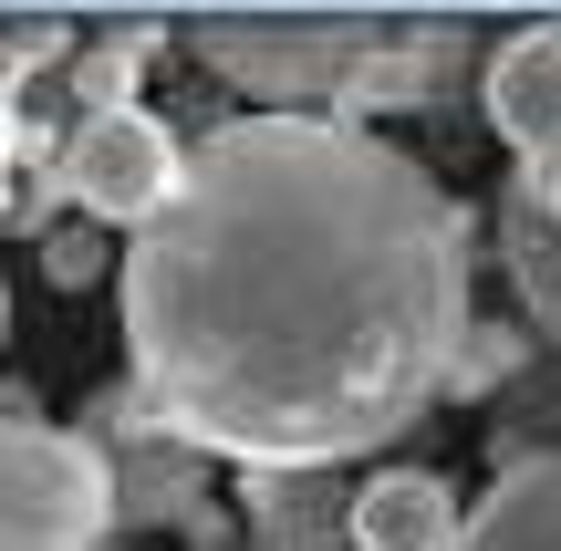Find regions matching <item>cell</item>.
Segmentation results:
<instances>
[{
    "label": "cell",
    "mask_w": 561,
    "mask_h": 551,
    "mask_svg": "<svg viewBox=\"0 0 561 551\" xmlns=\"http://www.w3.org/2000/svg\"><path fill=\"white\" fill-rule=\"evenodd\" d=\"M479 219L405 146L333 115H229L115 261L136 406L261 479L405 437L468 344Z\"/></svg>",
    "instance_id": "1"
},
{
    "label": "cell",
    "mask_w": 561,
    "mask_h": 551,
    "mask_svg": "<svg viewBox=\"0 0 561 551\" xmlns=\"http://www.w3.org/2000/svg\"><path fill=\"white\" fill-rule=\"evenodd\" d=\"M115 531V469L94 437L0 416V551H94Z\"/></svg>",
    "instance_id": "2"
},
{
    "label": "cell",
    "mask_w": 561,
    "mask_h": 551,
    "mask_svg": "<svg viewBox=\"0 0 561 551\" xmlns=\"http://www.w3.org/2000/svg\"><path fill=\"white\" fill-rule=\"evenodd\" d=\"M53 177H62V198H83V219L146 229L157 198L178 187V136H167L146 104H125V115H83L73 136H62Z\"/></svg>",
    "instance_id": "3"
},
{
    "label": "cell",
    "mask_w": 561,
    "mask_h": 551,
    "mask_svg": "<svg viewBox=\"0 0 561 551\" xmlns=\"http://www.w3.org/2000/svg\"><path fill=\"white\" fill-rule=\"evenodd\" d=\"M375 21H312V32H198V53L219 62L229 83H250V94H271V115H301V104H333L343 73H354V53H375Z\"/></svg>",
    "instance_id": "4"
},
{
    "label": "cell",
    "mask_w": 561,
    "mask_h": 551,
    "mask_svg": "<svg viewBox=\"0 0 561 551\" xmlns=\"http://www.w3.org/2000/svg\"><path fill=\"white\" fill-rule=\"evenodd\" d=\"M489 125L530 167L561 157V21H530V32H510L489 53Z\"/></svg>",
    "instance_id": "5"
},
{
    "label": "cell",
    "mask_w": 561,
    "mask_h": 551,
    "mask_svg": "<svg viewBox=\"0 0 561 551\" xmlns=\"http://www.w3.org/2000/svg\"><path fill=\"white\" fill-rule=\"evenodd\" d=\"M458 490H447L437 469H385L354 490V510H343V531L354 551H458Z\"/></svg>",
    "instance_id": "6"
},
{
    "label": "cell",
    "mask_w": 561,
    "mask_h": 551,
    "mask_svg": "<svg viewBox=\"0 0 561 551\" xmlns=\"http://www.w3.org/2000/svg\"><path fill=\"white\" fill-rule=\"evenodd\" d=\"M458 551H561V448L510 458L489 479V500L458 520Z\"/></svg>",
    "instance_id": "7"
},
{
    "label": "cell",
    "mask_w": 561,
    "mask_h": 551,
    "mask_svg": "<svg viewBox=\"0 0 561 551\" xmlns=\"http://www.w3.org/2000/svg\"><path fill=\"white\" fill-rule=\"evenodd\" d=\"M437 62H447V42H396V32H385L375 53H354V73H343V94H333V125H364V115H405V104H426Z\"/></svg>",
    "instance_id": "8"
},
{
    "label": "cell",
    "mask_w": 561,
    "mask_h": 551,
    "mask_svg": "<svg viewBox=\"0 0 561 551\" xmlns=\"http://www.w3.org/2000/svg\"><path fill=\"white\" fill-rule=\"evenodd\" d=\"M146 53H157V32L73 42V53H62V94H73L83 115H125V104H136V73H146Z\"/></svg>",
    "instance_id": "9"
},
{
    "label": "cell",
    "mask_w": 561,
    "mask_h": 551,
    "mask_svg": "<svg viewBox=\"0 0 561 551\" xmlns=\"http://www.w3.org/2000/svg\"><path fill=\"white\" fill-rule=\"evenodd\" d=\"M520 333L510 323H468V344H458V365H447V395H479V386H500V375H520Z\"/></svg>",
    "instance_id": "10"
},
{
    "label": "cell",
    "mask_w": 561,
    "mask_h": 551,
    "mask_svg": "<svg viewBox=\"0 0 561 551\" xmlns=\"http://www.w3.org/2000/svg\"><path fill=\"white\" fill-rule=\"evenodd\" d=\"M104 261H115V250H104L94 229H62V240H42V282H53V291H83V282H104Z\"/></svg>",
    "instance_id": "11"
},
{
    "label": "cell",
    "mask_w": 561,
    "mask_h": 551,
    "mask_svg": "<svg viewBox=\"0 0 561 551\" xmlns=\"http://www.w3.org/2000/svg\"><path fill=\"white\" fill-rule=\"evenodd\" d=\"M21 94H32V83H21L11 53H0V208H11V157H21Z\"/></svg>",
    "instance_id": "12"
},
{
    "label": "cell",
    "mask_w": 561,
    "mask_h": 551,
    "mask_svg": "<svg viewBox=\"0 0 561 551\" xmlns=\"http://www.w3.org/2000/svg\"><path fill=\"white\" fill-rule=\"evenodd\" d=\"M541 198H551V219H561V157H551V167H541Z\"/></svg>",
    "instance_id": "13"
},
{
    "label": "cell",
    "mask_w": 561,
    "mask_h": 551,
    "mask_svg": "<svg viewBox=\"0 0 561 551\" xmlns=\"http://www.w3.org/2000/svg\"><path fill=\"white\" fill-rule=\"evenodd\" d=\"M0 323H11V302H0Z\"/></svg>",
    "instance_id": "14"
}]
</instances>
